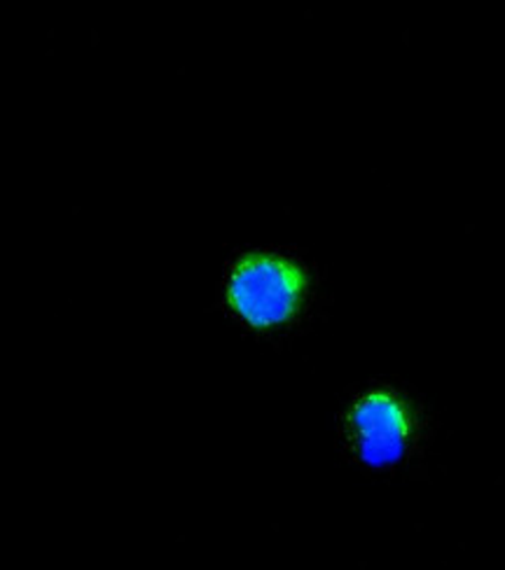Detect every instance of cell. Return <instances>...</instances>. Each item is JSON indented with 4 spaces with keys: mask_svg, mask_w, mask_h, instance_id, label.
Masks as SVG:
<instances>
[{
    "mask_svg": "<svg viewBox=\"0 0 505 570\" xmlns=\"http://www.w3.org/2000/svg\"><path fill=\"white\" fill-rule=\"evenodd\" d=\"M213 308L242 337L283 348L326 321L328 293L321 269L307 253L246 246L225 259Z\"/></svg>",
    "mask_w": 505,
    "mask_h": 570,
    "instance_id": "6da1fadb",
    "label": "cell"
},
{
    "mask_svg": "<svg viewBox=\"0 0 505 570\" xmlns=\"http://www.w3.org/2000/svg\"><path fill=\"white\" fill-rule=\"evenodd\" d=\"M438 435L436 407L400 376L379 374L351 384L334 414L337 454L368 480L415 478L430 461Z\"/></svg>",
    "mask_w": 505,
    "mask_h": 570,
    "instance_id": "7a4b0ae2",
    "label": "cell"
}]
</instances>
